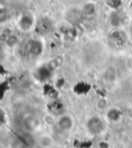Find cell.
Segmentation results:
<instances>
[{"mask_svg":"<svg viewBox=\"0 0 132 148\" xmlns=\"http://www.w3.org/2000/svg\"><path fill=\"white\" fill-rule=\"evenodd\" d=\"M99 148H110V144L105 141H101L99 143Z\"/></svg>","mask_w":132,"mask_h":148,"instance_id":"11","label":"cell"},{"mask_svg":"<svg viewBox=\"0 0 132 148\" xmlns=\"http://www.w3.org/2000/svg\"><path fill=\"white\" fill-rule=\"evenodd\" d=\"M117 76H118V71H117V67L114 66V65H110V66L106 67L103 73V78H104L105 81H108V82H113L117 79Z\"/></svg>","mask_w":132,"mask_h":148,"instance_id":"6","label":"cell"},{"mask_svg":"<svg viewBox=\"0 0 132 148\" xmlns=\"http://www.w3.org/2000/svg\"><path fill=\"white\" fill-rule=\"evenodd\" d=\"M44 121L48 124V125H56V123H57V119L55 118L54 116L50 115V114H47V115H44Z\"/></svg>","mask_w":132,"mask_h":148,"instance_id":"10","label":"cell"},{"mask_svg":"<svg viewBox=\"0 0 132 148\" xmlns=\"http://www.w3.org/2000/svg\"><path fill=\"white\" fill-rule=\"evenodd\" d=\"M131 35H132V27H131Z\"/></svg>","mask_w":132,"mask_h":148,"instance_id":"13","label":"cell"},{"mask_svg":"<svg viewBox=\"0 0 132 148\" xmlns=\"http://www.w3.org/2000/svg\"><path fill=\"white\" fill-rule=\"evenodd\" d=\"M96 109L98 111H104V110H108V101L105 97H100L96 101Z\"/></svg>","mask_w":132,"mask_h":148,"instance_id":"9","label":"cell"},{"mask_svg":"<svg viewBox=\"0 0 132 148\" xmlns=\"http://www.w3.org/2000/svg\"><path fill=\"white\" fill-rule=\"evenodd\" d=\"M37 144L42 148H52L55 145V140L51 135L42 134L37 139Z\"/></svg>","mask_w":132,"mask_h":148,"instance_id":"5","label":"cell"},{"mask_svg":"<svg viewBox=\"0 0 132 148\" xmlns=\"http://www.w3.org/2000/svg\"><path fill=\"white\" fill-rule=\"evenodd\" d=\"M110 23L113 27H120L121 25V17L118 12H113L110 17Z\"/></svg>","mask_w":132,"mask_h":148,"instance_id":"8","label":"cell"},{"mask_svg":"<svg viewBox=\"0 0 132 148\" xmlns=\"http://www.w3.org/2000/svg\"><path fill=\"white\" fill-rule=\"evenodd\" d=\"M122 111L119 108H117V107H112V108L106 110V118L110 122L117 123V122H119L122 119Z\"/></svg>","mask_w":132,"mask_h":148,"instance_id":"4","label":"cell"},{"mask_svg":"<svg viewBox=\"0 0 132 148\" xmlns=\"http://www.w3.org/2000/svg\"><path fill=\"white\" fill-rule=\"evenodd\" d=\"M127 116L130 120H132V105L127 109Z\"/></svg>","mask_w":132,"mask_h":148,"instance_id":"12","label":"cell"},{"mask_svg":"<svg viewBox=\"0 0 132 148\" xmlns=\"http://www.w3.org/2000/svg\"><path fill=\"white\" fill-rule=\"evenodd\" d=\"M82 10H83V12H85L86 15L92 16L96 12V4L94 2L89 1V2H87V3L84 4V6H83Z\"/></svg>","mask_w":132,"mask_h":148,"instance_id":"7","label":"cell"},{"mask_svg":"<svg viewBox=\"0 0 132 148\" xmlns=\"http://www.w3.org/2000/svg\"><path fill=\"white\" fill-rule=\"evenodd\" d=\"M87 130L92 136H101L106 131V122L100 116H91L87 120Z\"/></svg>","mask_w":132,"mask_h":148,"instance_id":"2","label":"cell"},{"mask_svg":"<svg viewBox=\"0 0 132 148\" xmlns=\"http://www.w3.org/2000/svg\"><path fill=\"white\" fill-rule=\"evenodd\" d=\"M56 126L61 132H69L73 128L74 120L72 118V116L69 115V114H63V115L58 117Z\"/></svg>","mask_w":132,"mask_h":148,"instance_id":"3","label":"cell"},{"mask_svg":"<svg viewBox=\"0 0 132 148\" xmlns=\"http://www.w3.org/2000/svg\"><path fill=\"white\" fill-rule=\"evenodd\" d=\"M36 17L32 12H24L17 19V27L22 32H30L36 26Z\"/></svg>","mask_w":132,"mask_h":148,"instance_id":"1","label":"cell"}]
</instances>
